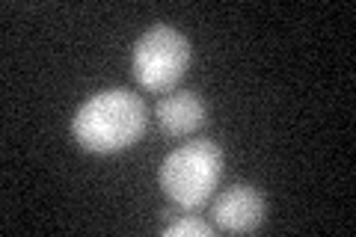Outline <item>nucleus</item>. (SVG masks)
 Returning <instances> with one entry per match:
<instances>
[{"label":"nucleus","mask_w":356,"mask_h":237,"mask_svg":"<svg viewBox=\"0 0 356 237\" xmlns=\"http://www.w3.org/2000/svg\"><path fill=\"white\" fill-rule=\"evenodd\" d=\"M149 110L143 98L131 89H102L77 107L72 119V133L81 149L95 154H113L137 145L146 133Z\"/></svg>","instance_id":"f257e3e1"},{"label":"nucleus","mask_w":356,"mask_h":237,"mask_svg":"<svg viewBox=\"0 0 356 237\" xmlns=\"http://www.w3.org/2000/svg\"><path fill=\"white\" fill-rule=\"evenodd\" d=\"M222 175V152L211 140H191L166 154L158 184L181 211H196L214 196Z\"/></svg>","instance_id":"f03ea898"},{"label":"nucleus","mask_w":356,"mask_h":237,"mask_svg":"<svg viewBox=\"0 0 356 237\" xmlns=\"http://www.w3.org/2000/svg\"><path fill=\"white\" fill-rule=\"evenodd\" d=\"M191 69V42L170 24H154L134 42L131 72L146 92H172Z\"/></svg>","instance_id":"7ed1b4c3"},{"label":"nucleus","mask_w":356,"mask_h":237,"mask_svg":"<svg viewBox=\"0 0 356 237\" xmlns=\"http://www.w3.org/2000/svg\"><path fill=\"white\" fill-rule=\"evenodd\" d=\"M214 225L229 234H247L255 231L264 220V199L250 184H232L229 190L214 199Z\"/></svg>","instance_id":"20e7f679"},{"label":"nucleus","mask_w":356,"mask_h":237,"mask_svg":"<svg viewBox=\"0 0 356 237\" xmlns=\"http://www.w3.org/2000/svg\"><path fill=\"white\" fill-rule=\"evenodd\" d=\"M154 119L163 133L170 137H184V133L199 131L208 122V107L205 101L196 92H187V89H172L170 95H163L154 107Z\"/></svg>","instance_id":"39448f33"},{"label":"nucleus","mask_w":356,"mask_h":237,"mask_svg":"<svg viewBox=\"0 0 356 237\" xmlns=\"http://www.w3.org/2000/svg\"><path fill=\"white\" fill-rule=\"evenodd\" d=\"M163 234L166 237H211L214 229L202 220V217H193V213H187V217H178L172 222L163 225Z\"/></svg>","instance_id":"423d86ee"}]
</instances>
